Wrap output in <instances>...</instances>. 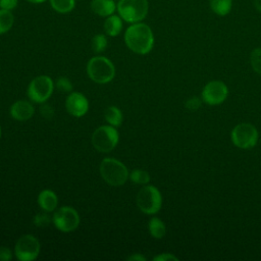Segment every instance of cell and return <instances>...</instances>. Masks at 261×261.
<instances>
[{"label": "cell", "mask_w": 261, "mask_h": 261, "mask_svg": "<svg viewBox=\"0 0 261 261\" xmlns=\"http://www.w3.org/2000/svg\"><path fill=\"white\" fill-rule=\"evenodd\" d=\"M126 47L140 55L148 54L154 46V35L151 28L142 21L130 23L124 32Z\"/></svg>", "instance_id": "obj_1"}, {"label": "cell", "mask_w": 261, "mask_h": 261, "mask_svg": "<svg viewBox=\"0 0 261 261\" xmlns=\"http://www.w3.org/2000/svg\"><path fill=\"white\" fill-rule=\"evenodd\" d=\"M99 171L104 181L112 187L124 185L129 176L127 167L115 158H104L100 163Z\"/></svg>", "instance_id": "obj_2"}, {"label": "cell", "mask_w": 261, "mask_h": 261, "mask_svg": "<svg viewBox=\"0 0 261 261\" xmlns=\"http://www.w3.org/2000/svg\"><path fill=\"white\" fill-rule=\"evenodd\" d=\"M89 77L97 84H108L115 75V67L110 59L104 56L92 57L87 63Z\"/></svg>", "instance_id": "obj_3"}, {"label": "cell", "mask_w": 261, "mask_h": 261, "mask_svg": "<svg viewBox=\"0 0 261 261\" xmlns=\"http://www.w3.org/2000/svg\"><path fill=\"white\" fill-rule=\"evenodd\" d=\"M136 203L143 213L153 215L159 212L162 207V196L155 186L147 185L138 192Z\"/></svg>", "instance_id": "obj_4"}, {"label": "cell", "mask_w": 261, "mask_h": 261, "mask_svg": "<svg viewBox=\"0 0 261 261\" xmlns=\"http://www.w3.org/2000/svg\"><path fill=\"white\" fill-rule=\"evenodd\" d=\"M148 11V0H119L117 2L118 15L128 23L142 21Z\"/></svg>", "instance_id": "obj_5"}, {"label": "cell", "mask_w": 261, "mask_h": 261, "mask_svg": "<svg viewBox=\"0 0 261 261\" xmlns=\"http://www.w3.org/2000/svg\"><path fill=\"white\" fill-rule=\"evenodd\" d=\"M93 147L102 153H108L112 151L118 144L119 135L115 126L110 124L101 125L92 135Z\"/></svg>", "instance_id": "obj_6"}, {"label": "cell", "mask_w": 261, "mask_h": 261, "mask_svg": "<svg viewBox=\"0 0 261 261\" xmlns=\"http://www.w3.org/2000/svg\"><path fill=\"white\" fill-rule=\"evenodd\" d=\"M230 138L236 147L248 150L256 146L259 140V134L253 124L249 122H242L231 129Z\"/></svg>", "instance_id": "obj_7"}, {"label": "cell", "mask_w": 261, "mask_h": 261, "mask_svg": "<svg viewBox=\"0 0 261 261\" xmlns=\"http://www.w3.org/2000/svg\"><path fill=\"white\" fill-rule=\"evenodd\" d=\"M54 83L48 75H39L29 84L27 95L31 101L39 104L45 103L52 95Z\"/></svg>", "instance_id": "obj_8"}, {"label": "cell", "mask_w": 261, "mask_h": 261, "mask_svg": "<svg viewBox=\"0 0 261 261\" xmlns=\"http://www.w3.org/2000/svg\"><path fill=\"white\" fill-rule=\"evenodd\" d=\"M52 221L58 230L62 232H71L79 227L81 218L74 208L62 206L55 210Z\"/></svg>", "instance_id": "obj_9"}, {"label": "cell", "mask_w": 261, "mask_h": 261, "mask_svg": "<svg viewBox=\"0 0 261 261\" xmlns=\"http://www.w3.org/2000/svg\"><path fill=\"white\" fill-rule=\"evenodd\" d=\"M40 250V242L35 236L23 234L14 246V255L19 261H33L39 256Z\"/></svg>", "instance_id": "obj_10"}, {"label": "cell", "mask_w": 261, "mask_h": 261, "mask_svg": "<svg viewBox=\"0 0 261 261\" xmlns=\"http://www.w3.org/2000/svg\"><path fill=\"white\" fill-rule=\"evenodd\" d=\"M228 96V88L221 81H211L207 83L201 94L202 100L211 106L219 105L225 101Z\"/></svg>", "instance_id": "obj_11"}, {"label": "cell", "mask_w": 261, "mask_h": 261, "mask_svg": "<svg viewBox=\"0 0 261 261\" xmlns=\"http://www.w3.org/2000/svg\"><path fill=\"white\" fill-rule=\"evenodd\" d=\"M65 108L70 115L82 117L89 110V101L82 93L71 92L65 100Z\"/></svg>", "instance_id": "obj_12"}, {"label": "cell", "mask_w": 261, "mask_h": 261, "mask_svg": "<svg viewBox=\"0 0 261 261\" xmlns=\"http://www.w3.org/2000/svg\"><path fill=\"white\" fill-rule=\"evenodd\" d=\"M35 113V107L27 100H19L14 102L9 109L10 116L18 121H25L33 117Z\"/></svg>", "instance_id": "obj_13"}, {"label": "cell", "mask_w": 261, "mask_h": 261, "mask_svg": "<svg viewBox=\"0 0 261 261\" xmlns=\"http://www.w3.org/2000/svg\"><path fill=\"white\" fill-rule=\"evenodd\" d=\"M92 11L102 17H107L117 10V3L114 0H92L91 1Z\"/></svg>", "instance_id": "obj_14"}, {"label": "cell", "mask_w": 261, "mask_h": 261, "mask_svg": "<svg viewBox=\"0 0 261 261\" xmlns=\"http://www.w3.org/2000/svg\"><path fill=\"white\" fill-rule=\"evenodd\" d=\"M38 204L40 208L45 212L55 211L58 205L57 195L52 190H43L38 196Z\"/></svg>", "instance_id": "obj_15"}, {"label": "cell", "mask_w": 261, "mask_h": 261, "mask_svg": "<svg viewBox=\"0 0 261 261\" xmlns=\"http://www.w3.org/2000/svg\"><path fill=\"white\" fill-rule=\"evenodd\" d=\"M122 18L118 14H111L106 17L103 28L104 32L109 37H116L122 31Z\"/></svg>", "instance_id": "obj_16"}, {"label": "cell", "mask_w": 261, "mask_h": 261, "mask_svg": "<svg viewBox=\"0 0 261 261\" xmlns=\"http://www.w3.org/2000/svg\"><path fill=\"white\" fill-rule=\"evenodd\" d=\"M148 230L149 233L157 240L164 238L166 233V226L164 222L158 217H152L148 222Z\"/></svg>", "instance_id": "obj_17"}, {"label": "cell", "mask_w": 261, "mask_h": 261, "mask_svg": "<svg viewBox=\"0 0 261 261\" xmlns=\"http://www.w3.org/2000/svg\"><path fill=\"white\" fill-rule=\"evenodd\" d=\"M104 118L108 122V124L116 127L121 125L123 120V115L121 110L116 106H108L104 110Z\"/></svg>", "instance_id": "obj_18"}, {"label": "cell", "mask_w": 261, "mask_h": 261, "mask_svg": "<svg viewBox=\"0 0 261 261\" xmlns=\"http://www.w3.org/2000/svg\"><path fill=\"white\" fill-rule=\"evenodd\" d=\"M209 5L215 14L225 16L231 10L232 0H209Z\"/></svg>", "instance_id": "obj_19"}, {"label": "cell", "mask_w": 261, "mask_h": 261, "mask_svg": "<svg viewBox=\"0 0 261 261\" xmlns=\"http://www.w3.org/2000/svg\"><path fill=\"white\" fill-rule=\"evenodd\" d=\"M51 8L57 13L66 14L75 7V0H49Z\"/></svg>", "instance_id": "obj_20"}, {"label": "cell", "mask_w": 261, "mask_h": 261, "mask_svg": "<svg viewBox=\"0 0 261 261\" xmlns=\"http://www.w3.org/2000/svg\"><path fill=\"white\" fill-rule=\"evenodd\" d=\"M14 23V15L10 10L0 8V35L9 32Z\"/></svg>", "instance_id": "obj_21"}, {"label": "cell", "mask_w": 261, "mask_h": 261, "mask_svg": "<svg viewBox=\"0 0 261 261\" xmlns=\"http://www.w3.org/2000/svg\"><path fill=\"white\" fill-rule=\"evenodd\" d=\"M128 178L137 185H147L150 181V174L144 169H134L130 171Z\"/></svg>", "instance_id": "obj_22"}, {"label": "cell", "mask_w": 261, "mask_h": 261, "mask_svg": "<svg viewBox=\"0 0 261 261\" xmlns=\"http://www.w3.org/2000/svg\"><path fill=\"white\" fill-rule=\"evenodd\" d=\"M108 45V41L105 35L103 34H97L93 37L92 42H91V47L92 50L96 53H101L103 52Z\"/></svg>", "instance_id": "obj_23"}, {"label": "cell", "mask_w": 261, "mask_h": 261, "mask_svg": "<svg viewBox=\"0 0 261 261\" xmlns=\"http://www.w3.org/2000/svg\"><path fill=\"white\" fill-rule=\"evenodd\" d=\"M250 62L253 70L261 75V48H256L251 52Z\"/></svg>", "instance_id": "obj_24"}, {"label": "cell", "mask_w": 261, "mask_h": 261, "mask_svg": "<svg viewBox=\"0 0 261 261\" xmlns=\"http://www.w3.org/2000/svg\"><path fill=\"white\" fill-rule=\"evenodd\" d=\"M56 88L61 91V92H66V93H69L72 91V84L70 82L69 79L65 77V76H61V77H58L56 80V84H55Z\"/></svg>", "instance_id": "obj_25"}, {"label": "cell", "mask_w": 261, "mask_h": 261, "mask_svg": "<svg viewBox=\"0 0 261 261\" xmlns=\"http://www.w3.org/2000/svg\"><path fill=\"white\" fill-rule=\"evenodd\" d=\"M52 218H50L47 214V212L45 213V211L43 213H39L37 214L34 219H33V222L36 226L38 227H45V226H48L49 223L51 222Z\"/></svg>", "instance_id": "obj_26"}, {"label": "cell", "mask_w": 261, "mask_h": 261, "mask_svg": "<svg viewBox=\"0 0 261 261\" xmlns=\"http://www.w3.org/2000/svg\"><path fill=\"white\" fill-rule=\"evenodd\" d=\"M202 101H203V100H201V99L198 98V97H191L190 99H188V100L186 101L185 106H186L187 109H189V110H191V111H195V110H197V109L200 108V106H201V104H202Z\"/></svg>", "instance_id": "obj_27"}, {"label": "cell", "mask_w": 261, "mask_h": 261, "mask_svg": "<svg viewBox=\"0 0 261 261\" xmlns=\"http://www.w3.org/2000/svg\"><path fill=\"white\" fill-rule=\"evenodd\" d=\"M154 261H177L178 258L171 253H162L153 258Z\"/></svg>", "instance_id": "obj_28"}, {"label": "cell", "mask_w": 261, "mask_h": 261, "mask_svg": "<svg viewBox=\"0 0 261 261\" xmlns=\"http://www.w3.org/2000/svg\"><path fill=\"white\" fill-rule=\"evenodd\" d=\"M18 4V0H0V8L6 10H13Z\"/></svg>", "instance_id": "obj_29"}, {"label": "cell", "mask_w": 261, "mask_h": 261, "mask_svg": "<svg viewBox=\"0 0 261 261\" xmlns=\"http://www.w3.org/2000/svg\"><path fill=\"white\" fill-rule=\"evenodd\" d=\"M12 258V252L9 248L0 246V260L1 261H9Z\"/></svg>", "instance_id": "obj_30"}, {"label": "cell", "mask_w": 261, "mask_h": 261, "mask_svg": "<svg viewBox=\"0 0 261 261\" xmlns=\"http://www.w3.org/2000/svg\"><path fill=\"white\" fill-rule=\"evenodd\" d=\"M40 111H41V114H42L44 117H46V118H51V117L54 115V110H53V109L51 108V106L48 105V104L42 105Z\"/></svg>", "instance_id": "obj_31"}, {"label": "cell", "mask_w": 261, "mask_h": 261, "mask_svg": "<svg viewBox=\"0 0 261 261\" xmlns=\"http://www.w3.org/2000/svg\"><path fill=\"white\" fill-rule=\"evenodd\" d=\"M126 260H128V261H146V257L140 253H136V254H133L129 257H127Z\"/></svg>", "instance_id": "obj_32"}, {"label": "cell", "mask_w": 261, "mask_h": 261, "mask_svg": "<svg viewBox=\"0 0 261 261\" xmlns=\"http://www.w3.org/2000/svg\"><path fill=\"white\" fill-rule=\"evenodd\" d=\"M253 3H254V6L255 8L261 12V0H253Z\"/></svg>", "instance_id": "obj_33"}, {"label": "cell", "mask_w": 261, "mask_h": 261, "mask_svg": "<svg viewBox=\"0 0 261 261\" xmlns=\"http://www.w3.org/2000/svg\"><path fill=\"white\" fill-rule=\"evenodd\" d=\"M27 1L30 3H33V4H40V3L45 2L46 0H27Z\"/></svg>", "instance_id": "obj_34"}, {"label": "cell", "mask_w": 261, "mask_h": 261, "mask_svg": "<svg viewBox=\"0 0 261 261\" xmlns=\"http://www.w3.org/2000/svg\"><path fill=\"white\" fill-rule=\"evenodd\" d=\"M0 138H1V127H0Z\"/></svg>", "instance_id": "obj_35"}, {"label": "cell", "mask_w": 261, "mask_h": 261, "mask_svg": "<svg viewBox=\"0 0 261 261\" xmlns=\"http://www.w3.org/2000/svg\"><path fill=\"white\" fill-rule=\"evenodd\" d=\"M260 142H261V137H260Z\"/></svg>", "instance_id": "obj_36"}]
</instances>
